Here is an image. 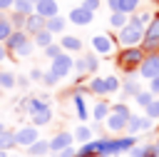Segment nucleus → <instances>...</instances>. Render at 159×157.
<instances>
[{"label":"nucleus","mask_w":159,"mask_h":157,"mask_svg":"<svg viewBox=\"0 0 159 157\" xmlns=\"http://www.w3.org/2000/svg\"><path fill=\"white\" fill-rule=\"evenodd\" d=\"M15 12H20V15L30 17V15L35 12V7H32V0H15Z\"/></svg>","instance_id":"obj_18"},{"label":"nucleus","mask_w":159,"mask_h":157,"mask_svg":"<svg viewBox=\"0 0 159 157\" xmlns=\"http://www.w3.org/2000/svg\"><path fill=\"white\" fill-rule=\"evenodd\" d=\"M2 57H5V47L0 45V60H2Z\"/></svg>","instance_id":"obj_47"},{"label":"nucleus","mask_w":159,"mask_h":157,"mask_svg":"<svg viewBox=\"0 0 159 157\" xmlns=\"http://www.w3.org/2000/svg\"><path fill=\"white\" fill-rule=\"evenodd\" d=\"M77 152L72 150V147H67V150H62V152H57V157H75Z\"/></svg>","instance_id":"obj_43"},{"label":"nucleus","mask_w":159,"mask_h":157,"mask_svg":"<svg viewBox=\"0 0 159 157\" xmlns=\"http://www.w3.org/2000/svg\"><path fill=\"white\" fill-rule=\"evenodd\" d=\"M75 67V62H72V57L70 55H60L57 60H52V67H50V75H55L57 80L60 77H65L70 70Z\"/></svg>","instance_id":"obj_5"},{"label":"nucleus","mask_w":159,"mask_h":157,"mask_svg":"<svg viewBox=\"0 0 159 157\" xmlns=\"http://www.w3.org/2000/svg\"><path fill=\"white\" fill-rule=\"evenodd\" d=\"M10 147H15V132L5 130V132H0V150L5 152V150H10Z\"/></svg>","instance_id":"obj_19"},{"label":"nucleus","mask_w":159,"mask_h":157,"mask_svg":"<svg viewBox=\"0 0 159 157\" xmlns=\"http://www.w3.org/2000/svg\"><path fill=\"white\" fill-rule=\"evenodd\" d=\"M147 117H149V120H157V117H159V100H154V102L147 107Z\"/></svg>","instance_id":"obj_38"},{"label":"nucleus","mask_w":159,"mask_h":157,"mask_svg":"<svg viewBox=\"0 0 159 157\" xmlns=\"http://www.w3.org/2000/svg\"><path fill=\"white\" fill-rule=\"evenodd\" d=\"M149 127H152V120H149V117H137V115H132V117L127 120V132H129V135H137V132L149 130Z\"/></svg>","instance_id":"obj_8"},{"label":"nucleus","mask_w":159,"mask_h":157,"mask_svg":"<svg viewBox=\"0 0 159 157\" xmlns=\"http://www.w3.org/2000/svg\"><path fill=\"white\" fill-rule=\"evenodd\" d=\"M0 87H2V90H12V87H15V77H12L10 72H2V70H0Z\"/></svg>","instance_id":"obj_27"},{"label":"nucleus","mask_w":159,"mask_h":157,"mask_svg":"<svg viewBox=\"0 0 159 157\" xmlns=\"http://www.w3.org/2000/svg\"><path fill=\"white\" fill-rule=\"evenodd\" d=\"M0 157H10V155H7V152H2V150H0Z\"/></svg>","instance_id":"obj_48"},{"label":"nucleus","mask_w":159,"mask_h":157,"mask_svg":"<svg viewBox=\"0 0 159 157\" xmlns=\"http://www.w3.org/2000/svg\"><path fill=\"white\" fill-rule=\"evenodd\" d=\"M10 5H15V0H0V10H7Z\"/></svg>","instance_id":"obj_45"},{"label":"nucleus","mask_w":159,"mask_h":157,"mask_svg":"<svg viewBox=\"0 0 159 157\" xmlns=\"http://www.w3.org/2000/svg\"><path fill=\"white\" fill-rule=\"evenodd\" d=\"M37 140H40V132H37L35 125H25V127H20V130L15 132V145L30 147V145H35Z\"/></svg>","instance_id":"obj_3"},{"label":"nucleus","mask_w":159,"mask_h":157,"mask_svg":"<svg viewBox=\"0 0 159 157\" xmlns=\"http://www.w3.org/2000/svg\"><path fill=\"white\" fill-rule=\"evenodd\" d=\"M139 75H142V77H147V80L159 77V52H157V55H147V57H144V62L139 65Z\"/></svg>","instance_id":"obj_4"},{"label":"nucleus","mask_w":159,"mask_h":157,"mask_svg":"<svg viewBox=\"0 0 159 157\" xmlns=\"http://www.w3.org/2000/svg\"><path fill=\"white\" fill-rule=\"evenodd\" d=\"M112 112H114V115H119V117H124V120H129V117H132V112H129V107H127L124 102L112 105Z\"/></svg>","instance_id":"obj_30"},{"label":"nucleus","mask_w":159,"mask_h":157,"mask_svg":"<svg viewBox=\"0 0 159 157\" xmlns=\"http://www.w3.org/2000/svg\"><path fill=\"white\" fill-rule=\"evenodd\" d=\"M35 12H37L40 17H45V20L57 17V2H55V0H40V2L35 5Z\"/></svg>","instance_id":"obj_9"},{"label":"nucleus","mask_w":159,"mask_h":157,"mask_svg":"<svg viewBox=\"0 0 159 157\" xmlns=\"http://www.w3.org/2000/svg\"><path fill=\"white\" fill-rule=\"evenodd\" d=\"M47 152H50V140H37L35 145L27 147V155H30V157H42V155H47Z\"/></svg>","instance_id":"obj_15"},{"label":"nucleus","mask_w":159,"mask_h":157,"mask_svg":"<svg viewBox=\"0 0 159 157\" xmlns=\"http://www.w3.org/2000/svg\"><path fill=\"white\" fill-rule=\"evenodd\" d=\"M92 47H94L99 55H109V52H112V37H107V35H97V37L92 40Z\"/></svg>","instance_id":"obj_13"},{"label":"nucleus","mask_w":159,"mask_h":157,"mask_svg":"<svg viewBox=\"0 0 159 157\" xmlns=\"http://www.w3.org/2000/svg\"><path fill=\"white\" fill-rule=\"evenodd\" d=\"M144 37H149V40H159V15H154V17H152L149 27L144 30Z\"/></svg>","instance_id":"obj_20"},{"label":"nucleus","mask_w":159,"mask_h":157,"mask_svg":"<svg viewBox=\"0 0 159 157\" xmlns=\"http://www.w3.org/2000/svg\"><path fill=\"white\" fill-rule=\"evenodd\" d=\"M94 155H97V142H87L75 157H94Z\"/></svg>","instance_id":"obj_28"},{"label":"nucleus","mask_w":159,"mask_h":157,"mask_svg":"<svg viewBox=\"0 0 159 157\" xmlns=\"http://www.w3.org/2000/svg\"><path fill=\"white\" fill-rule=\"evenodd\" d=\"M75 105H77V115H80V120H87V107H84V102H82L80 95H75Z\"/></svg>","instance_id":"obj_37"},{"label":"nucleus","mask_w":159,"mask_h":157,"mask_svg":"<svg viewBox=\"0 0 159 157\" xmlns=\"http://www.w3.org/2000/svg\"><path fill=\"white\" fill-rule=\"evenodd\" d=\"M52 120V110L47 107V110H42V112H37V115H32V125L35 127H40V125H47Z\"/></svg>","instance_id":"obj_21"},{"label":"nucleus","mask_w":159,"mask_h":157,"mask_svg":"<svg viewBox=\"0 0 159 157\" xmlns=\"http://www.w3.org/2000/svg\"><path fill=\"white\" fill-rule=\"evenodd\" d=\"M35 42H37L40 47H50V45H52V32H50V30L37 32V35H35Z\"/></svg>","instance_id":"obj_23"},{"label":"nucleus","mask_w":159,"mask_h":157,"mask_svg":"<svg viewBox=\"0 0 159 157\" xmlns=\"http://www.w3.org/2000/svg\"><path fill=\"white\" fill-rule=\"evenodd\" d=\"M144 50L142 47H124L122 52H119V57H117V65L122 67V70H127V72H132V70H137L142 62H144Z\"/></svg>","instance_id":"obj_1"},{"label":"nucleus","mask_w":159,"mask_h":157,"mask_svg":"<svg viewBox=\"0 0 159 157\" xmlns=\"http://www.w3.org/2000/svg\"><path fill=\"white\" fill-rule=\"evenodd\" d=\"M40 77H45V75H42L40 70H32V80H40Z\"/></svg>","instance_id":"obj_46"},{"label":"nucleus","mask_w":159,"mask_h":157,"mask_svg":"<svg viewBox=\"0 0 159 157\" xmlns=\"http://www.w3.org/2000/svg\"><path fill=\"white\" fill-rule=\"evenodd\" d=\"M10 157H17V155H10Z\"/></svg>","instance_id":"obj_51"},{"label":"nucleus","mask_w":159,"mask_h":157,"mask_svg":"<svg viewBox=\"0 0 159 157\" xmlns=\"http://www.w3.org/2000/svg\"><path fill=\"white\" fill-rule=\"evenodd\" d=\"M32 2H35V5H37V2H40V0H32Z\"/></svg>","instance_id":"obj_50"},{"label":"nucleus","mask_w":159,"mask_h":157,"mask_svg":"<svg viewBox=\"0 0 159 157\" xmlns=\"http://www.w3.org/2000/svg\"><path fill=\"white\" fill-rule=\"evenodd\" d=\"M119 42L124 45V47H137V42L139 40H144V27L137 22V20H129L122 30H119Z\"/></svg>","instance_id":"obj_2"},{"label":"nucleus","mask_w":159,"mask_h":157,"mask_svg":"<svg viewBox=\"0 0 159 157\" xmlns=\"http://www.w3.org/2000/svg\"><path fill=\"white\" fill-rule=\"evenodd\" d=\"M89 20H92V12H87L84 7L70 10V22H75V25H89Z\"/></svg>","instance_id":"obj_11"},{"label":"nucleus","mask_w":159,"mask_h":157,"mask_svg":"<svg viewBox=\"0 0 159 157\" xmlns=\"http://www.w3.org/2000/svg\"><path fill=\"white\" fill-rule=\"evenodd\" d=\"M30 52H32V45H30V42H27V45H22V47L17 50V55H20V57H25V55H30Z\"/></svg>","instance_id":"obj_42"},{"label":"nucleus","mask_w":159,"mask_h":157,"mask_svg":"<svg viewBox=\"0 0 159 157\" xmlns=\"http://www.w3.org/2000/svg\"><path fill=\"white\" fill-rule=\"evenodd\" d=\"M109 22H112L114 27H124V25H127V15H124V12H114V15L109 17Z\"/></svg>","instance_id":"obj_33"},{"label":"nucleus","mask_w":159,"mask_h":157,"mask_svg":"<svg viewBox=\"0 0 159 157\" xmlns=\"http://www.w3.org/2000/svg\"><path fill=\"white\" fill-rule=\"evenodd\" d=\"M109 112H112V107H109L107 102H97V105H94V110H92V117H94L97 122H102V120H107V117H109Z\"/></svg>","instance_id":"obj_17"},{"label":"nucleus","mask_w":159,"mask_h":157,"mask_svg":"<svg viewBox=\"0 0 159 157\" xmlns=\"http://www.w3.org/2000/svg\"><path fill=\"white\" fill-rule=\"evenodd\" d=\"M80 47H82V42L77 37H70V35L62 37V50H80Z\"/></svg>","instance_id":"obj_26"},{"label":"nucleus","mask_w":159,"mask_h":157,"mask_svg":"<svg viewBox=\"0 0 159 157\" xmlns=\"http://www.w3.org/2000/svg\"><path fill=\"white\" fill-rule=\"evenodd\" d=\"M157 147H159V142H157Z\"/></svg>","instance_id":"obj_52"},{"label":"nucleus","mask_w":159,"mask_h":157,"mask_svg":"<svg viewBox=\"0 0 159 157\" xmlns=\"http://www.w3.org/2000/svg\"><path fill=\"white\" fill-rule=\"evenodd\" d=\"M154 2H159V0H154Z\"/></svg>","instance_id":"obj_53"},{"label":"nucleus","mask_w":159,"mask_h":157,"mask_svg":"<svg viewBox=\"0 0 159 157\" xmlns=\"http://www.w3.org/2000/svg\"><path fill=\"white\" fill-rule=\"evenodd\" d=\"M25 20H27V17H25V15H20V12H15V15H12V25H22V27H25Z\"/></svg>","instance_id":"obj_41"},{"label":"nucleus","mask_w":159,"mask_h":157,"mask_svg":"<svg viewBox=\"0 0 159 157\" xmlns=\"http://www.w3.org/2000/svg\"><path fill=\"white\" fill-rule=\"evenodd\" d=\"M67 147H72V135H70V132H57V135L50 140V152H62V150H67Z\"/></svg>","instance_id":"obj_7"},{"label":"nucleus","mask_w":159,"mask_h":157,"mask_svg":"<svg viewBox=\"0 0 159 157\" xmlns=\"http://www.w3.org/2000/svg\"><path fill=\"white\" fill-rule=\"evenodd\" d=\"M30 40H27V32H22V30H15L10 37H7V50H20L22 45H27Z\"/></svg>","instance_id":"obj_12"},{"label":"nucleus","mask_w":159,"mask_h":157,"mask_svg":"<svg viewBox=\"0 0 159 157\" xmlns=\"http://www.w3.org/2000/svg\"><path fill=\"white\" fill-rule=\"evenodd\" d=\"M62 27H65V20L62 17H50L47 25H45V30H50V32H62Z\"/></svg>","instance_id":"obj_24"},{"label":"nucleus","mask_w":159,"mask_h":157,"mask_svg":"<svg viewBox=\"0 0 159 157\" xmlns=\"http://www.w3.org/2000/svg\"><path fill=\"white\" fill-rule=\"evenodd\" d=\"M42 80H45L47 85H55V82H57V77H55V75H50V72H45V77H42Z\"/></svg>","instance_id":"obj_44"},{"label":"nucleus","mask_w":159,"mask_h":157,"mask_svg":"<svg viewBox=\"0 0 159 157\" xmlns=\"http://www.w3.org/2000/svg\"><path fill=\"white\" fill-rule=\"evenodd\" d=\"M104 85H107V95H109V92H117V87H119V80H117L114 75H109V77H104Z\"/></svg>","instance_id":"obj_36"},{"label":"nucleus","mask_w":159,"mask_h":157,"mask_svg":"<svg viewBox=\"0 0 159 157\" xmlns=\"http://www.w3.org/2000/svg\"><path fill=\"white\" fill-rule=\"evenodd\" d=\"M25 105H27V112H30V115H37V112H42V110L50 107V105H47L45 100H40V97H30Z\"/></svg>","instance_id":"obj_16"},{"label":"nucleus","mask_w":159,"mask_h":157,"mask_svg":"<svg viewBox=\"0 0 159 157\" xmlns=\"http://www.w3.org/2000/svg\"><path fill=\"white\" fill-rule=\"evenodd\" d=\"M89 92L94 95H107V85H104V77H94L89 82Z\"/></svg>","instance_id":"obj_22"},{"label":"nucleus","mask_w":159,"mask_h":157,"mask_svg":"<svg viewBox=\"0 0 159 157\" xmlns=\"http://www.w3.org/2000/svg\"><path fill=\"white\" fill-rule=\"evenodd\" d=\"M45 25H47V20L45 17H40L37 12H32L27 20H25V30H30L32 35H37V32H42L45 30Z\"/></svg>","instance_id":"obj_10"},{"label":"nucleus","mask_w":159,"mask_h":157,"mask_svg":"<svg viewBox=\"0 0 159 157\" xmlns=\"http://www.w3.org/2000/svg\"><path fill=\"white\" fill-rule=\"evenodd\" d=\"M137 5H139V0H119V12L129 15L132 10H137Z\"/></svg>","instance_id":"obj_31"},{"label":"nucleus","mask_w":159,"mask_h":157,"mask_svg":"<svg viewBox=\"0 0 159 157\" xmlns=\"http://www.w3.org/2000/svg\"><path fill=\"white\" fill-rule=\"evenodd\" d=\"M75 67H77V72H80V75L94 72V70H97V55H94V52H87V55H82V57L75 62Z\"/></svg>","instance_id":"obj_6"},{"label":"nucleus","mask_w":159,"mask_h":157,"mask_svg":"<svg viewBox=\"0 0 159 157\" xmlns=\"http://www.w3.org/2000/svg\"><path fill=\"white\" fill-rule=\"evenodd\" d=\"M0 132H5V125H2V122H0Z\"/></svg>","instance_id":"obj_49"},{"label":"nucleus","mask_w":159,"mask_h":157,"mask_svg":"<svg viewBox=\"0 0 159 157\" xmlns=\"http://www.w3.org/2000/svg\"><path fill=\"white\" fill-rule=\"evenodd\" d=\"M45 55H47L50 60H57V57L62 55V45H50V47H45Z\"/></svg>","instance_id":"obj_34"},{"label":"nucleus","mask_w":159,"mask_h":157,"mask_svg":"<svg viewBox=\"0 0 159 157\" xmlns=\"http://www.w3.org/2000/svg\"><path fill=\"white\" fill-rule=\"evenodd\" d=\"M75 137H77V140H82V142H84V145H87V140H89V137H92V130H89V127H84V125H82V127H77V132H75Z\"/></svg>","instance_id":"obj_35"},{"label":"nucleus","mask_w":159,"mask_h":157,"mask_svg":"<svg viewBox=\"0 0 159 157\" xmlns=\"http://www.w3.org/2000/svg\"><path fill=\"white\" fill-rule=\"evenodd\" d=\"M87 12H94L97 7H99V0H84V5H82Z\"/></svg>","instance_id":"obj_39"},{"label":"nucleus","mask_w":159,"mask_h":157,"mask_svg":"<svg viewBox=\"0 0 159 157\" xmlns=\"http://www.w3.org/2000/svg\"><path fill=\"white\" fill-rule=\"evenodd\" d=\"M104 122H107V130H109V132H124V130H127V120L119 117V115H114V112H109V117H107Z\"/></svg>","instance_id":"obj_14"},{"label":"nucleus","mask_w":159,"mask_h":157,"mask_svg":"<svg viewBox=\"0 0 159 157\" xmlns=\"http://www.w3.org/2000/svg\"><path fill=\"white\" fill-rule=\"evenodd\" d=\"M149 92H152V95H159V77L149 80Z\"/></svg>","instance_id":"obj_40"},{"label":"nucleus","mask_w":159,"mask_h":157,"mask_svg":"<svg viewBox=\"0 0 159 157\" xmlns=\"http://www.w3.org/2000/svg\"><path fill=\"white\" fill-rule=\"evenodd\" d=\"M122 92H124L127 97H129V95H132V97H137V95H139L142 90H139V85H137L134 80H127V82H124V90H122Z\"/></svg>","instance_id":"obj_29"},{"label":"nucleus","mask_w":159,"mask_h":157,"mask_svg":"<svg viewBox=\"0 0 159 157\" xmlns=\"http://www.w3.org/2000/svg\"><path fill=\"white\" fill-rule=\"evenodd\" d=\"M137 102H139V105L147 110V107L154 102V95H152V92H139V95H137Z\"/></svg>","instance_id":"obj_32"},{"label":"nucleus","mask_w":159,"mask_h":157,"mask_svg":"<svg viewBox=\"0 0 159 157\" xmlns=\"http://www.w3.org/2000/svg\"><path fill=\"white\" fill-rule=\"evenodd\" d=\"M12 35V22L10 20H5V17H0V40H5L7 42V37Z\"/></svg>","instance_id":"obj_25"}]
</instances>
